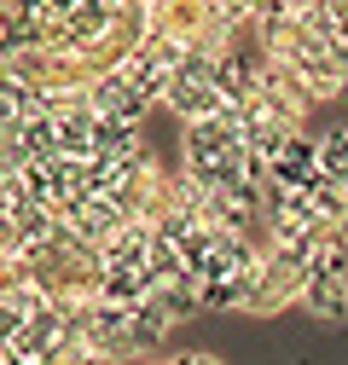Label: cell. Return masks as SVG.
I'll list each match as a JSON object with an SVG mask.
<instances>
[]
</instances>
